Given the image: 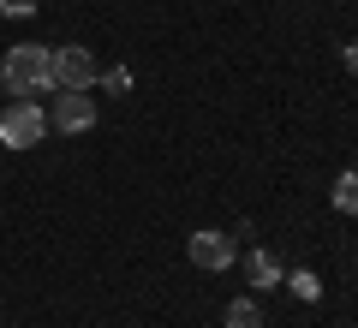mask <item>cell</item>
<instances>
[{
	"label": "cell",
	"instance_id": "obj_1",
	"mask_svg": "<svg viewBox=\"0 0 358 328\" xmlns=\"http://www.w3.org/2000/svg\"><path fill=\"white\" fill-rule=\"evenodd\" d=\"M54 48H42V42H18V48H6V60H0V78H6V90L13 96H42V90H54Z\"/></svg>",
	"mask_w": 358,
	"mask_h": 328
},
{
	"label": "cell",
	"instance_id": "obj_2",
	"mask_svg": "<svg viewBox=\"0 0 358 328\" xmlns=\"http://www.w3.org/2000/svg\"><path fill=\"white\" fill-rule=\"evenodd\" d=\"M42 138H48V108L30 101V96H18L13 108L0 114V143H6V150H36Z\"/></svg>",
	"mask_w": 358,
	"mask_h": 328
},
{
	"label": "cell",
	"instance_id": "obj_3",
	"mask_svg": "<svg viewBox=\"0 0 358 328\" xmlns=\"http://www.w3.org/2000/svg\"><path fill=\"white\" fill-rule=\"evenodd\" d=\"M185 257H192L203 275H221V269L239 263V239H233V233H221V227H197L192 239H185Z\"/></svg>",
	"mask_w": 358,
	"mask_h": 328
},
{
	"label": "cell",
	"instance_id": "obj_4",
	"mask_svg": "<svg viewBox=\"0 0 358 328\" xmlns=\"http://www.w3.org/2000/svg\"><path fill=\"white\" fill-rule=\"evenodd\" d=\"M54 90H90L96 78H102V66H96V54L78 48V42H66V48H54Z\"/></svg>",
	"mask_w": 358,
	"mask_h": 328
},
{
	"label": "cell",
	"instance_id": "obj_5",
	"mask_svg": "<svg viewBox=\"0 0 358 328\" xmlns=\"http://www.w3.org/2000/svg\"><path fill=\"white\" fill-rule=\"evenodd\" d=\"M48 126L66 131V138H72V131H90V126H96V101H90L84 90H60L54 108H48Z\"/></svg>",
	"mask_w": 358,
	"mask_h": 328
},
{
	"label": "cell",
	"instance_id": "obj_6",
	"mask_svg": "<svg viewBox=\"0 0 358 328\" xmlns=\"http://www.w3.org/2000/svg\"><path fill=\"white\" fill-rule=\"evenodd\" d=\"M245 280H251V292H268V287H281V257L275 251H251L245 257Z\"/></svg>",
	"mask_w": 358,
	"mask_h": 328
},
{
	"label": "cell",
	"instance_id": "obj_7",
	"mask_svg": "<svg viewBox=\"0 0 358 328\" xmlns=\"http://www.w3.org/2000/svg\"><path fill=\"white\" fill-rule=\"evenodd\" d=\"M329 203H334V209H341V215H358V167H346V173L334 179Z\"/></svg>",
	"mask_w": 358,
	"mask_h": 328
},
{
	"label": "cell",
	"instance_id": "obj_8",
	"mask_svg": "<svg viewBox=\"0 0 358 328\" xmlns=\"http://www.w3.org/2000/svg\"><path fill=\"white\" fill-rule=\"evenodd\" d=\"M227 328H263V304L245 292V299H233L227 304Z\"/></svg>",
	"mask_w": 358,
	"mask_h": 328
},
{
	"label": "cell",
	"instance_id": "obj_9",
	"mask_svg": "<svg viewBox=\"0 0 358 328\" xmlns=\"http://www.w3.org/2000/svg\"><path fill=\"white\" fill-rule=\"evenodd\" d=\"M287 292H293L299 304H317L322 299V280L310 275V269H293V275H287Z\"/></svg>",
	"mask_w": 358,
	"mask_h": 328
},
{
	"label": "cell",
	"instance_id": "obj_10",
	"mask_svg": "<svg viewBox=\"0 0 358 328\" xmlns=\"http://www.w3.org/2000/svg\"><path fill=\"white\" fill-rule=\"evenodd\" d=\"M96 84H108V96H126V90H131V72H126V66H114V72H102Z\"/></svg>",
	"mask_w": 358,
	"mask_h": 328
},
{
	"label": "cell",
	"instance_id": "obj_11",
	"mask_svg": "<svg viewBox=\"0 0 358 328\" xmlns=\"http://www.w3.org/2000/svg\"><path fill=\"white\" fill-rule=\"evenodd\" d=\"M0 13H13V18H24V13H36V0H0Z\"/></svg>",
	"mask_w": 358,
	"mask_h": 328
},
{
	"label": "cell",
	"instance_id": "obj_12",
	"mask_svg": "<svg viewBox=\"0 0 358 328\" xmlns=\"http://www.w3.org/2000/svg\"><path fill=\"white\" fill-rule=\"evenodd\" d=\"M341 60H346V72H352V78H358V36H352V42H346V48H341Z\"/></svg>",
	"mask_w": 358,
	"mask_h": 328
}]
</instances>
